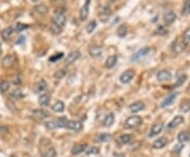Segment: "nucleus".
Wrapping results in <instances>:
<instances>
[{
  "label": "nucleus",
  "mask_w": 190,
  "mask_h": 157,
  "mask_svg": "<svg viewBox=\"0 0 190 157\" xmlns=\"http://www.w3.org/2000/svg\"><path fill=\"white\" fill-rule=\"evenodd\" d=\"M53 24L56 26H58L59 28L63 30V26L66 25V22H67V17H66V11L65 8H57L54 13V16L52 18Z\"/></svg>",
  "instance_id": "1"
},
{
  "label": "nucleus",
  "mask_w": 190,
  "mask_h": 157,
  "mask_svg": "<svg viewBox=\"0 0 190 157\" xmlns=\"http://www.w3.org/2000/svg\"><path fill=\"white\" fill-rule=\"evenodd\" d=\"M143 119L142 117L136 116V115H133V116H130L127 118L125 122V128L126 129H133V128H136L142 123Z\"/></svg>",
  "instance_id": "2"
},
{
  "label": "nucleus",
  "mask_w": 190,
  "mask_h": 157,
  "mask_svg": "<svg viewBox=\"0 0 190 157\" xmlns=\"http://www.w3.org/2000/svg\"><path fill=\"white\" fill-rule=\"evenodd\" d=\"M92 0H86V2L83 3V8H80V12H79V17H80V20L85 21L89 17V8H90V3H91Z\"/></svg>",
  "instance_id": "3"
},
{
  "label": "nucleus",
  "mask_w": 190,
  "mask_h": 157,
  "mask_svg": "<svg viewBox=\"0 0 190 157\" xmlns=\"http://www.w3.org/2000/svg\"><path fill=\"white\" fill-rule=\"evenodd\" d=\"M15 62H16V56H14V55H8V56H5L2 59L1 65L3 68H10L15 65Z\"/></svg>",
  "instance_id": "4"
},
{
  "label": "nucleus",
  "mask_w": 190,
  "mask_h": 157,
  "mask_svg": "<svg viewBox=\"0 0 190 157\" xmlns=\"http://www.w3.org/2000/svg\"><path fill=\"white\" fill-rule=\"evenodd\" d=\"M134 77V72L132 70H127L120 75L119 77V80L121 81L123 83H129L130 81L133 79Z\"/></svg>",
  "instance_id": "5"
},
{
  "label": "nucleus",
  "mask_w": 190,
  "mask_h": 157,
  "mask_svg": "<svg viewBox=\"0 0 190 157\" xmlns=\"http://www.w3.org/2000/svg\"><path fill=\"white\" fill-rule=\"evenodd\" d=\"M80 57V52H78V51H74V52L70 53L69 55H68L67 57H66V61H65V65H72V63H74L75 61L77 60V59Z\"/></svg>",
  "instance_id": "6"
},
{
  "label": "nucleus",
  "mask_w": 190,
  "mask_h": 157,
  "mask_svg": "<svg viewBox=\"0 0 190 157\" xmlns=\"http://www.w3.org/2000/svg\"><path fill=\"white\" fill-rule=\"evenodd\" d=\"M163 128H164V125H163L162 122L154 123V125H152L150 132H149V136L150 137H154V136H156V135H158L161 133V132H162Z\"/></svg>",
  "instance_id": "7"
},
{
  "label": "nucleus",
  "mask_w": 190,
  "mask_h": 157,
  "mask_svg": "<svg viewBox=\"0 0 190 157\" xmlns=\"http://www.w3.org/2000/svg\"><path fill=\"white\" fill-rule=\"evenodd\" d=\"M171 77H172L171 73L167 70L160 71V72L158 73V79L160 81H169L170 79H171Z\"/></svg>",
  "instance_id": "8"
},
{
  "label": "nucleus",
  "mask_w": 190,
  "mask_h": 157,
  "mask_svg": "<svg viewBox=\"0 0 190 157\" xmlns=\"http://www.w3.org/2000/svg\"><path fill=\"white\" fill-rule=\"evenodd\" d=\"M183 122H184V117L181 116V115H178V116H175L169 122V125H168V129H173V128L178 127V125H180L181 123H183Z\"/></svg>",
  "instance_id": "9"
},
{
  "label": "nucleus",
  "mask_w": 190,
  "mask_h": 157,
  "mask_svg": "<svg viewBox=\"0 0 190 157\" xmlns=\"http://www.w3.org/2000/svg\"><path fill=\"white\" fill-rule=\"evenodd\" d=\"M66 128H68V129H70V130H74V131H79V130L83 129V123H81L80 121L71 120V121H68V125Z\"/></svg>",
  "instance_id": "10"
},
{
  "label": "nucleus",
  "mask_w": 190,
  "mask_h": 157,
  "mask_svg": "<svg viewBox=\"0 0 190 157\" xmlns=\"http://www.w3.org/2000/svg\"><path fill=\"white\" fill-rule=\"evenodd\" d=\"M176 19V15L173 11H168L165 13L164 15V20L167 24H171L174 22V20Z\"/></svg>",
  "instance_id": "11"
},
{
  "label": "nucleus",
  "mask_w": 190,
  "mask_h": 157,
  "mask_svg": "<svg viewBox=\"0 0 190 157\" xmlns=\"http://www.w3.org/2000/svg\"><path fill=\"white\" fill-rule=\"evenodd\" d=\"M149 52V48H141L138 52H136L135 54L132 56V58H131V61H136V60H138V59H141L142 57L145 56L147 53Z\"/></svg>",
  "instance_id": "12"
},
{
  "label": "nucleus",
  "mask_w": 190,
  "mask_h": 157,
  "mask_svg": "<svg viewBox=\"0 0 190 157\" xmlns=\"http://www.w3.org/2000/svg\"><path fill=\"white\" fill-rule=\"evenodd\" d=\"M144 108H145V105H144L142 101H136V102H133L130 105L129 109L132 113H137L144 110Z\"/></svg>",
  "instance_id": "13"
},
{
  "label": "nucleus",
  "mask_w": 190,
  "mask_h": 157,
  "mask_svg": "<svg viewBox=\"0 0 190 157\" xmlns=\"http://www.w3.org/2000/svg\"><path fill=\"white\" fill-rule=\"evenodd\" d=\"M14 33V28L13 26H8L3 31H1V37L3 40H8L12 36V34Z\"/></svg>",
  "instance_id": "14"
},
{
  "label": "nucleus",
  "mask_w": 190,
  "mask_h": 157,
  "mask_svg": "<svg viewBox=\"0 0 190 157\" xmlns=\"http://www.w3.org/2000/svg\"><path fill=\"white\" fill-rule=\"evenodd\" d=\"M176 96H178V94L176 93H173V94L169 95V96L167 97L166 99H165L164 101H163L162 103H161V108H166L168 105H170L171 103H173V101L175 100Z\"/></svg>",
  "instance_id": "15"
},
{
  "label": "nucleus",
  "mask_w": 190,
  "mask_h": 157,
  "mask_svg": "<svg viewBox=\"0 0 190 157\" xmlns=\"http://www.w3.org/2000/svg\"><path fill=\"white\" fill-rule=\"evenodd\" d=\"M116 62H117V56L116 55H111L107 58L106 60V68H112L115 67Z\"/></svg>",
  "instance_id": "16"
},
{
  "label": "nucleus",
  "mask_w": 190,
  "mask_h": 157,
  "mask_svg": "<svg viewBox=\"0 0 190 157\" xmlns=\"http://www.w3.org/2000/svg\"><path fill=\"white\" fill-rule=\"evenodd\" d=\"M166 145H167V139L165 138V137H161V138L156 139V140L154 141L152 147H153L154 149H162V148H164Z\"/></svg>",
  "instance_id": "17"
},
{
  "label": "nucleus",
  "mask_w": 190,
  "mask_h": 157,
  "mask_svg": "<svg viewBox=\"0 0 190 157\" xmlns=\"http://www.w3.org/2000/svg\"><path fill=\"white\" fill-rule=\"evenodd\" d=\"M86 148H87V145L86 143H78V145H75L74 147L72 148V154L74 155H77V154L81 153V152L86 151Z\"/></svg>",
  "instance_id": "18"
},
{
  "label": "nucleus",
  "mask_w": 190,
  "mask_h": 157,
  "mask_svg": "<svg viewBox=\"0 0 190 157\" xmlns=\"http://www.w3.org/2000/svg\"><path fill=\"white\" fill-rule=\"evenodd\" d=\"M34 11L37 13V14L45 15V14H47V13H48L49 8H48V6L46 5V4L41 3V4H37V5H35Z\"/></svg>",
  "instance_id": "19"
},
{
  "label": "nucleus",
  "mask_w": 190,
  "mask_h": 157,
  "mask_svg": "<svg viewBox=\"0 0 190 157\" xmlns=\"http://www.w3.org/2000/svg\"><path fill=\"white\" fill-rule=\"evenodd\" d=\"M103 52V48H100V46H92V48H90V50H89V53L91 54V56H93V57L101 56Z\"/></svg>",
  "instance_id": "20"
},
{
  "label": "nucleus",
  "mask_w": 190,
  "mask_h": 157,
  "mask_svg": "<svg viewBox=\"0 0 190 157\" xmlns=\"http://www.w3.org/2000/svg\"><path fill=\"white\" fill-rule=\"evenodd\" d=\"M52 110L56 113H61L65 111V103L63 101H56L54 105H52Z\"/></svg>",
  "instance_id": "21"
},
{
  "label": "nucleus",
  "mask_w": 190,
  "mask_h": 157,
  "mask_svg": "<svg viewBox=\"0 0 190 157\" xmlns=\"http://www.w3.org/2000/svg\"><path fill=\"white\" fill-rule=\"evenodd\" d=\"M132 140H133V137L130 134H124L118 138L119 143H121V145H127V143L131 142Z\"/></svg>",
  "instance_id": "22"
},
{
  "label": "nucleus",
  "mask_w": 190,
  "mask_h": 157,
  "mask_svg": "<svg viewBox=\"0 0 190 157\" xmlns=\"http://www.w3.org/2000/svg\"><path fill=\"white\" fill-rule=\"evenodd\" d=\"M178 139L180 142H188V141H190V132H181L178 136Z\"/></svg>",
  "instance_id": "23"
},
{
  "label": "nucleus",
  "mask_w": 190,
  "mask_h": 157,
  "mask_svg": "<svg viewBox=\"0 0 190 157\" xmlns=\"http://www.w3.org/2000/svg\"><path fill=\"white\" fill-rule=\"evenodd\" d=\"M114 119H115V117H114L113 113H109V114L106 116L105 120H103V125H105V127H111L114 123Z\"/></svg>",
  "instance_id": "24"
},
{
  "label": "nucleus",
  "mask_w": 190,
  "mask_h": 157,
  "mask_svg": "<svg viewBox=\"0 0 190 157\" xmlns=\"http://www.w3.org/2000/svg\"><path fill=\"white\" fill-rule=\"evenodd\" d=\"M190 14V0H185L182 8V15L183 16H188Z\"/></svg>",
  "instance_id": "25"
},
{
  "label": "nucleus",
  "mask_w": 190,
  "mask_h": 157,
  "mask_svg": "<svg viewBox=\"0 0 190 157\" xmlns=\"http://www.w3.org/2000/svg\"><path fill=\"white\" fill-rule=\"evenodd\" d=\"M34 115L36 117H38V118L42 119V118H47V117L50 116V113L48 111H46V110H36V111H34Z\"/></svg>",
  "instance_id": "26"
},
{
  "label": "nucleus",
  "mask_w": 190,
  "mask_h": 157,
  "mask_svg": "<svg viewBox=\"0 0 190 157\" xmlns=\"http://www.w3.org/2000/svg\"><path fill=\"white\" fill-rule=\"evenodd\" d=\"M55 156H56V150L53 147L49 148V149H47L42 153V157H55Z\"/></svg>",
  "instance_id": "27"
},
{
  "label": "nucleus",
  "mask_w": 190,
  "mask_h": 157,
  "mask_svg": "<svg viewBox=\"0 0 190 157\" xmlns=\"http://www.w3.org/2000/svg\"><path fill=\"white\" fill-rule=\"evenodd\" d=\"M50 95L48 94H43L41 95L40 97H39V103H40V105H49V102H50Z\"/></svg>",
  "instance_id": "28"
},
{
  "label": "nucleus",
  "mask_w": 190,
  "mask_h": 157,
  "mask_svg": "<svg viewBox=\"0 0 190 157\" xmlns=\"http://www.w3.org/2000/svg\"><path fill=\"white\" fill-rule=\"evenodd\" d=\"M111 139V135L110 134H100L96 137V140L98 142H106V141H109Z\"/></svg>",
  "instance_id": "29"
},
{
  "label": "nucleus",
  "mask_w": 190,
  "mask_h": 157,
  "mask_svg": "<svg viewBox=\"0 0 190 157\" xmlns=\"http://www.w3.org/2000/svg\"><path fill=\"white\" fill-rule=\"evenodd\" d=\"M8 89H10V82H8V80H1L0 81V92L5 93Z\"/></svg>",
  "instance_id": "30"
},
{
  "label": "nucleus",
  "mask_w": 190,
  "mask_h": 157,
  "mask_svg": "<svg viewBox=\"0 0 190 157\" xmlns=\"http://www.w3.org/2000/svg\"><path fill=\"white\" fill-rule=\"evenodd\" d=\"M68 119L66 118V117H60V118H58L56 120V123H57V127L58 128H66L68 125Z\"/></svg>",
  "instance_id": "31"
},
{
  "label": "nucleus",
  "mask_w": 190,
  "mask_h": 157,
  "mask_svg": "<svg viewBox=\"0 0 190 157\" xmlns=\"http://www.w3.org/2000/svg\"><path fill=\"white\" fill-rule=\"evenodd\" d=\"M11 98H15V99H21L24 95L22 94V92H21L20 90H14L12 93H11Z\"/></svg>",
  "instance_id": "32"
},
{
  "label": "nucleus",
  "mask_w": 190,
  "mask_h": 157,
  "mask_svg": "<svg viewBox=\"0 0 190 157\" xmlns=\"http://www.w3.org/2000/svg\"><path fill=\"white\" fill-rule=\"evenodd\" d=\"M117 35L119 37H125L126 35H127V25L121 24V25L117 28Z\"/></svg>",
  "instance_id": "33"
},
{
  "label": "nucleus",
  "mask_w": 190,
  "mask_h": 157,
  "mask_svg": "<svg viewBox=\"0 0 190 157\" xmlns=\"http://www.w3.org/2000/svg\"><path fill=\"white\" fill-rule=\"evenodd\" d=\"M86 153H87V155H97V154H99V149L96 147H91L86 150Z\"/></svg>",
  "instance_id": "34"
},
{
  "label": "nucleus",
  "mask_w": 190,
  "mask_h": 157,
  "mask_svg": "<svg viewBox=\"0 0 190 157\" xmlns=\"http://www.w3.org/2000/svg\"><path fill=\"white\" fill-rule=\"evenodd\" d=\"M181 111L184 113L190 111V100H185L184 102L181 105Z\"/></svg>",
  "instance_id": "35"
},
{
  "label": "nucleus",
  "mask_w": 190,
  "mask_h": 157,
  "mask_svg": "<svg viewBox=\"0 0 190 157\" xmlns=\"http://www.w3.org/2000/svg\"><path fill=\"white\" fill-rule=\"evenodd\" d=\"M28 28H29L28 24H23L21 22H17L16 26H15V31H16V32H18V33H20V32H22V31L26 30Z\"/></svg>",
  "instance_id": "36"
},
{
  "label": "nucleus",
  "mask_w": 190,
  "mask_h": 157,
  "mask_svg": "<svg viewBox=\"0 0 190 157\" xmlns=\"http://www.w3.org/2000/svg\"><path fill=\"white\" fill-rule=\"evenodd\" d=\"M95 28H96V21L92 20L91 22H89V24L87 25V28H86V30H87L88 34H91L92 32H94Z\"/></svg>",
  "instance_id": "37"
},
{
  "label": "nucleus",
  "mask_w": 190,
  "mask_h": 157,
  "mask_svg": "<svg viewBox=\"0 0 190 157\" xmlns=\"http://www.w3.org/2000/svg\"><path fill=\"white\" fill-rule=\"evenodd\" d=\"M183 40H184L185 45H189L190 43V28H187L185 31L184 35H183Z\"/></svg>",
  "instance_id": "38"
},
{
  "label": "nucleus",
  "mask_w": 190,
  "mask_h": 157,
  "mask_svg": "<svg viewBox=\"0 0 190 157\" xmlns=\"http://www.w3.org/2000/svg\"><path fill=\"white\" fill-rule=\"evenodd\" d=\"M47 82H46V80H40V82L38 83V87H37V90H38V92H43V91L47 90Z\"/></svg>",
  "instance_id": "39"
},
{
  "label": "nucleus",
  "mask_w": 190,
  "mask_h": 157,
  "mask_svg": "<svg viewBox=\"0 0 190 157\" xmlns=\"http://www.w3.org/2000/svg\"><path fill=\"white\" fill-rule=\"evenodd\" d=\"M45 125H46V128L47 129H50V130H54V129H57V123H56V121H47V122L45 123Z\"/></svg>",
  "instance_id": "40"
},
{
  "label": "nucleus",
  "mask_w": 190,
  "mask_h": 157,
  "mask_svg": "<svg viewBox=\"0 0 190 157\" xmlns=\"http://www.w3.org/2000/svg\"><path fill=\"white\" fill-rule=\"evenodd\" d=\"M66 74H67V71H66L65 68H63V70L57 71L56 74H55V77H56L57 79H60V78H63V77H65Z\"/></svg>",
  "instance_id": "41"
},
{
  "label": "nucleus",
  "mask_w": 190,
  "mask_h": 157,
  "mask_svg": "<svg viewBox=\"0 0 190 157\" xmlns=\"http://www.w3.org/2000/svg\"><path fill=\"white\" fill-rule=\"evenodd\" d=\"M63 53H58L57 55H54V56H52L50 58V61H52V62H54V61H56V60H59L60 58H63Z\"/></svg>",
  "instance_id": "42"
},
{
  "label": "nucleus",
  "mask_w": 190,
  "mask_h": 157,
  "mask_svg": "<svg viewBox=\"0 0 190 157\" xmlns=\"http://www.w3.org/2000/svg\"><path fill=\"white\" fill-rule=\"evenodd\" d=\"M8 127H4V125H1V127H0V137H1V136H4V135L8 133Z\"/></svg>",
  "instance_id": "43"
},
{
  "label": "nucleus",
  "mask_w": 190,
  "mask_h": 157,
  "mask_svg": "<svg viewBox=\"0 0 190 157\" xmlns=\"http://www.w3.org/2000/svg\"><path fill=\"white\" fill-rule=\"evenodd\" d=\"M51 30H52L53 32L55 33V34H60V33H61V28H59L58 26L54 25V24H52V26H51Z\"/></svg>",
  "instance_id": "44"
},
{
  "label": "nucleus",
  "mask_w": 190,
  "mask_h": 157,
  "mask_svg": "<svg viewBox=\"0 0 190 157\" xmlns=\"http://www.w3.org/2000/svg\"><path fill=\"white\" fill-rule=\"evenodd\" d=\"M186 78H187V77L185 76V75H184V76H182V77H181V78L178 80V82L175 83V87H178V85H182V83L184 82V81H185V79H186Z\"/></svg>",
  "instance_id": "45"
},
{
  "label": "nucleus",
  "mask_w": 190,
  "mask_h": 157,
  "mask_svg": "<svg viewBox=\"0 0 190 157\" xmlns=\"http://www.w3.org/2000/svg\"><path fill=\"white\" fill-rule=\"evenodd\" d=\"M158 34H160V35L166 34V30H165L164 26H160V28H158Z\"/></svg>",
  "instance_id": "46"
},
{
  "label": "nucleus",
  "mask_w": 190,
  "mask_h": 157,
  "mask_svg": "<svg viewBox=\"0 0 190 157\" xmlns=\"http://www.w3.org/2000/svg\"><path fill=\"white\" fill-rule=\"evenodd\" d=\"M13 83H14V85H21V79H20V77L17 76V78H14V81H13Z\"/></svg>",
  "instance_id": "47"
},
{
  "label": "nucleus",
  "mask_w": 190,
  "mask_h": 157,
  "mask_svg": "<svg viewBox=\"0 0 190 157\" xmlns=\"http://www.w3.org/2000/svg\"><path fill=\"white\" fill-rule=\"evenodd\" d=\"M22 41H24V37H20V38H19V40L17 41V43H20V42H22Z\"/></svg>",
  "instance_id": "48"
},
{
  "label": "nucleus",
  "mask_w": 190,
  "mask_h": 157,
  "mask_svg": "<svg viewBox=\"0 0 190 157\" xmlns=\"http://www.w3.org/2000/svg\"><path fill=\"white\" fill-rule=\"evenodd\" d=\"M174 148H176V150H178V151H180V148H182V145H176V147H174Z\"/></svg>",
  "instance_id": "49"
},
{
  "label": "nucleus",
  "mask_w": 190,
  "mask_h": 157,
  "mask_svg": "<svg viewBox=\"0 0 190 157\" xmlns=\"http://www.w3.org/2000/svg\"><path fill=\"white\" fill-rule=\"evenodd\" d=\"M2 55V48H1V45H0V56Z\"/></svg>",
  "instance_id": "50"
},
{
  "label": "nucleus",
  "mask_w": 190,
  "mask_h": 157,
  "mask_svg": "<svg viewBox=\"0 0 190 157\" xmlns=\"http://www.w3.org/2000/svg\"><path fill=\"white\" fill-rule=\"evenodd\" d=\"M110 1H111V2H116L117 0H110Z\"/></svg>",
  "instance_id": "51"
},
{
  "label": "nucleus",
  "mask_w": 190,
  "mask_h": 157,
  "mask_svg": "<svg viewBox=\"0 0 190 157\" xmlns=\"http://www.w3.org/2000/svg\"><path fill=\"white\" fill-rule=\"evenodd\" d=\"M11 157H17L16 155H12V156H11Z\"/></svg>",
  "instance_id": "52"
},
{
  "label": "nucleus",
  "mask_w": 190,
  "mask_h": 157,
  "mask_svg": "<svg viewBox=\"0 0 190 157\" xmlns=\"http://www.w3.org/2000/svg\"><path fill=\"white\" fill-rule=\"evenodd\" d=\"M32 1H34V2H35V1H37V0H32Z\"/></svg>",
  "instance_id": "53"
}]
</instances>
